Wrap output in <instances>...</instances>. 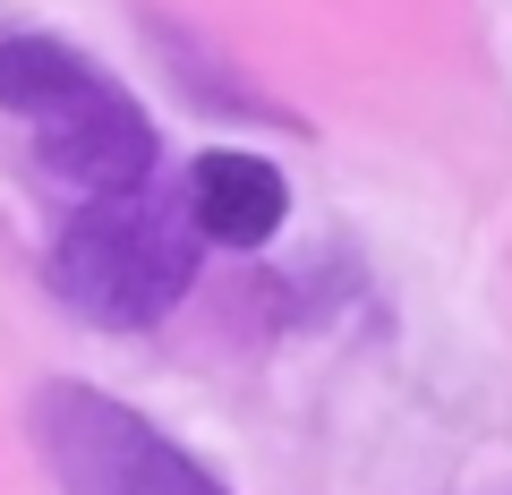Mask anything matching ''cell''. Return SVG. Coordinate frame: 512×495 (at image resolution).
Wrapping results in <instances>:
<instances>
[{
	"instance_id": "cell-1",
	"label": "cell",
	"mask_w": 512,
	"mask_h": 495,
	"mask_svg": "<svg viewBox=\"0 0 512 495\" xmlns=\"http://www.w3.org/2000/svg\"><path fill=\"white\" fill-rule=\"evenodd\" d=\"M0 111H18L35 129L43 171L69 180L77 197L146 188L154 163H163V137H154L146 103L60 35H0Z\"/></svg>"
},
{
	"instance_id": "cell-2",
	"label": "cell",
	"mask_w": 512,
	"mask_h": 495,
	"mask_svg": "<svg viewBox=\"0 0 512 495\" xmlns=\"http://www.w3.org/2000/svg\"><path fill=\"white\" fill-rule=\"evenodd\" d=\"M52 291L69 299L77 325L137 333L154 316L180 308L197 282V222L163 205L154 188H120V197H86L52 239Z\"/></svg>"
},
{
	"instance_id": "cell-3",
	"label": "cell",
	"mask_w": 512,
	"mask_h": 495,
	"mask_svg": "<svg viewBox=\"0 0 512 495\" xmlns=\"http://www.w3.org/2000/svg\"><path fill=\"white\" fill-rule=\"evenodd\" d=\"M26 427H35V453H43V470H52L60 495H231L146 410L111 402L94 385H69V376L35 385Z\"/></svg>"
},
{
	"instance_id": "cell-4",
	"label": "cell",
	"mask_w": 512,
	"mask_h": 495,
	"mask_svg": "<svg viewBox=\"0 0 512 495\" xmlns=\"http://www.w3.org/2000/svg\"><path fill=\"white\" fill-rule=\"evenodd\" d=\"M282 214H291V180L265 154H239V146L197 154V171H188V222H197V239L265 248L282 231Z\"/></svg>"
}]
</instances>
